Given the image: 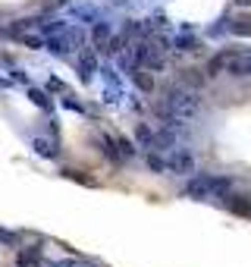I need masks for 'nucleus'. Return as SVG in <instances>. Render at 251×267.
I'll use <instances>...</instances> for the list:
<instances>
[{
  "label": "nucleus",
  "mask_w": 251,
  "mask_h": 267,
  "mask_svg": "<svg viewBox=\"0 0 251 267\" xmlns=\"http://www.w3.org/2000/svg\"><path fill=\"white\" fill-rule=\"evenodd\" d=\"M185 195H192V198H210L213 195V185H210V176H198L185 185Z\"/></svg>",
  "instance_id": "4"
},
{
  "label": "nucleus",
  "mask_w": 251,
  "mask_h": 267,
  "mask_svg": "<svg viewBox=\"0 0 251 267\" xmlns=\"http://www.w3.org/2000/svg\"><path fill=\"white\" fill-rule=\"evenodd\" d=\"M148 167H151V170H157V173H163V170H170V167H166V164H163L160 157H154V154H148Z\"/></svg>",
  "instance_id": "13"
},
{
  "label": "nucleus",
  "mask_w": 251,
  "mask_h": 267,
  "mask_svg": "<svg viewBox=\"0 0 251 267\" xmlns=\"http://www.w3.org/2000/svg\"><path fill=\"white\" fill-rule=\"evenodd\" d=\"M232 32H235V35H251V22H245V19H238L235 26H232Z\"/></svg>",
  "instance_id": "14"
},
{
  "label": "nucleus",
  "mask_w": 251,
  "mask_h": 267,
  "mask_svg": "<svg viewBox=\"0 0 251 267\" xmlns=\"http://www.w3.org/2000/svg\"><path fill=\"white\" fill-rule=\"evenodd\" d=\"M47 88H54V91H60V88H63V82H60V79H51V82H47Z\"/></svg>",
  "instance_id": "18"
},
{
  "label": "nucleus",
  "mask_w": 251,
  "mask_h": 267,
  "mask_svg": "<svg viewBox=\"0 0 251 267\" xmlns=\"http://www.w3.org/2000/svg\"><path fill=\"white\" fill-rule=\"evenodd\" d=\"M213 192H229V179H210Z\"/></svg>",
  "instance_id": "15"
},
{
  "label": "nucleus",
  "mask_w": 251,
  "mask_h": 267,
  "mask_svg": "<svg viewBox=\"0 0 251 267\" xmlns=\"http://www.w3.org/2000/svg\"><path fill=\"white\" fill-rule=\"evenodd\" d=\"M132 79H135V85H138L141 91H151V85H154L151 79H148V76H141V73H132Z\"/></svg>",
  "instance_id": "12"
},
{
  "label": "nucleus",
  "mask_w": 251,
  "mask_h": 267,
  "mask_svg": "<svg viewBox=\"0 0 251 267\" xmlns=\"http://www.w3.org/2000/svg\"><path fill=\"white\" fill-rule=\"evenodd\" d=\"M226 73L229 76H251V51H242V54H229L223 60Z\"/></svg>",
  "instance_id": "2"
},
{
  "label": "nucleus",
  "mask_w": 251,
  "mask_h": 267,
  "mask_svg": "<svg viewBox=\"0 0 251 267\" xmlns=\"http://www.w3.org/2000/svg\"><path fill=\"white\" fill-rule=\"evenodd\" d=\"M32 148H35V154H41V157H54L57 154V145L51 142V138H32Z\"/></svg>",
  "instance_id": "6"
},
{
  "label": "nucleus",
  "mask_w": 251,
  "mask_h": 267,
  "mask_svg": "<svg viewBox=\"0 0 251 267\" xmlns=\"http://www.w3.org/2000/svg\"><path fill=\"white\" fill-rule=\"evenodd\" d=\"M138 142H141V145H145V148H151L154 142H157V138H154V135H151V129H148V126H138Z\"/></svg>",
  "instance_id": "8"
},
{
  "label": "nucleus",
  "mask_w": 251,
  "mask_h": 267,
  "mask_svg": "<svg viewBox=\"0 0 251 267\" xmlns=\"http://www.w3.org/2000/svg\"><path fill=\"white\" fill-rule=\"evenodd\" d=\"M198 110H201V95H198V91L188 88V85H176V88L166 91V101H163V107H160V117L173 129V126L192 123L198 117Z\"/></svg>",
  "instance_id": "1"
},
{
  "label": "nucleus",
  "mask_w": 251,
  "mask_h": 267,
  "mask_svg": "<svg viewBox=\"0 0 251 267\" xmlns=\"http://www.w3.org/2000/svg\"><path fill=\"white\" fill-rule=\"evenodd\" d=\"M166 167H170L173 173H195L198 170V160L188 154V151H176V154L166 160Z\"/></svg>",
  "instance_id": "3"
},
{
  "label": "nucleus",
  "mask_w": 251,
  "mask_h": 267,
  "mask_svg": "<svg viewBox=\"0 0 251 267\" xmlns=\"http://www.w3.org/2000/svg\"><path fill=\"white\" fill-rule=\"evenodd\" d=\"M116 145H119V154L123 157H135V145L129 138H116Z\"/></svg>",
  "instance_id": "7"
},
{
  "label": "nucleus",
  "mask_w": 251,
  "mask_h": 267,
  "mask_svg": "<svg viewBox=\"0 0 251 267\" xmlns=\"http://www.w3.org/2000/svg\"><path fill=\"white\" fill-rule=\"evenodd\" d=\"M29 98L38 104V107H51V101L44 98V91H38V88H29Z\"/></svg>",
  "instance_id": "9"
},
{
  "label": "nucleus",
  "mask_w": 251,
  "mask_h": 267,
  "mask_svg": "<svg viewBox=\"0 0 251 267\" xmlns=\"http://www.w3.org/2000/svg\"><path fill=\"white\" fill-rule=\"evenodd\" d=\"M63 107H69V110H76V113H82V104H79V101H73V98H66V101H63Z\"/></svg>",
  "instance_id": "17"
},
{
  "label": "nucleus",
  "mask_w": 251,
  "mask_h": 267,
  "mask_svg": "<svg viewBox=\"0 0 251 267\" xmlns=\"http://www.w3.org/2000/svg\"><path fill=\"white\" fill-rule=\"evenodd\" d=\"M47 267H60V264H47Z\"/></svg>",
  "instance_id": "19"
},
{
  "label": "nucleus",
  "mask_w": 251,
  "mask_h": 267,
  "mask_svg": "<svg viewBox=\"0 0 251 267\" xmlns=\"http://www.w3.org/2000/svg\"><path fill=\"white\" fill-rule=\"evenodd\" d=\"M16 261H19L22 267H26V264H35V254H32V251H19V254H16Z\"/></svg>",
  "instance_id": "16"
},
{
  "label": "nucleus",
  "mask_w": 251,
  "mask_h": 267,
  "mask_svg": "<svg viewBox=\"0 0 251 267\" xmlns=\"http://www.w3.org/2000/svg\"><path fill=\"white\" fill-rule=\"evenodd\" d=\"M107 38H110V29H107L104 22H101V26H94V41H98L101 48H104V41H107Z\"/></svg>",
  "instance_id": "10"
},
{
  "label": "nucleus",
  "mask_w": 251,
  "mask_h": 267,
  "mask_svg": "<svg viewBox=\"0 0 251 267\" xmlns=\"http://www.w3.org/2000/svg\"><path fill=\"white\" fill-rule=\"evenodd\" d=\"M44 51H51V54H66V48H63V38H51L44 44Z\"/></svg>",
  "instance_id": "11"
},
{
  "label": "nucleus",
  "mask_w": 251,
  "mask_h": 267,
  "mask_svg": "<svg viewBox=\"0 0 251 267\" xmlns=\"http://www.w3.org/2000/svg\"><path fill=\"white\" fill-rule=\"evenodd\" d=\"M79 69H82V79H91L94 73H98V60H94V54H91V51L79 54Z\"/></svg>",
  "instance_id": "5"
}]
</instances>
